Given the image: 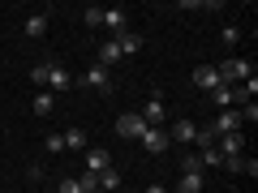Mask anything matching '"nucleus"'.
<instances>
[{
    "mask_svg": "<svg viewBox=\"0 0 258 193\" xmlns=\"http://www.w3.org/2000/svg\"><path fill=\"white\" fill-rule=\"evenodd\" d=\"M142 129H147V125H142V116H138V112H125V116H116V133H120L125 142H138V133H142Z\"/></svg>",
    "mask_w": 258,
    "mask_h": 193,
    "instance_id": "obj_8",
    "label": "nucleus"
},
{
    "mask_svg": "<svg viewBox=\"0 0 258 193\" xmlns=\"http://www.w3.org/2000/svg\"><path fill=\"white\" fill-rule=\"evenodd\" d=\"M241 129H245V120H241L237 108L215 112V120H211V133H215V138H224V133H241Z\"/></svg>",
    "mask_w": 258,
    "mask_h": 193,
    "instance_id": "obj_3",
    "label": "nucleus"
},
{
    "mask_svg": "<svg viewBox=\"0 0 258 193\" xmlns=\"http://www.w3.org/2000/svg\"><path fill=\"white\" fill-rule=\"evenodd\" d=\"M95 189H99V193H116L120 189V172H116V167L99 172V176H95Z\"/></svg>",
    "mask_w": 258,
    "mask_h": 193,
    "instance_id": "obj_15",
    "label": "nucleus"
},
{
    "mask_svg": "<svg viewBox=\"0 0 258 193\" xmlns=\"http://www.w3.org/2000/svg\"><path fill=\"white\" fill-rule=\"evenodd\" d=\"M112 167V159H108V150H86V172L91 176H99V172H108Z\"/></svg>",
    "mask_w": 258,
    "mask_h": 193,
    "instance_id": "obj_13",
    "label": "nucleus"
},
{
    "mask_svg": "<svg viewBox=\"0 0 258 193\" xmlns=\"http://www.w3.org/2000/svg\"><path fill=\"white\" fill-rule=\"evenodd\" d=\"M116 47H120V56L142 52V35H138V30H125V35H116Z\"/></svg>",
    "mask_w": 258,
    "mask_h": 193,
    "instance_id": "obj_14",
    "label": "nucleus"
},
{
    "mask_svg": "<svg viewBox=\"0 0 258 193\" xmlns=\"http://www.w3.org/2000/svg\"><path fill=\"white\" fill-rule=\"evenodd\" d=\"M78 86H91V90H99V94H112V73L103 69V64H91V69L82 73V82H78Z\"/></svg>",
    "mask_w": 258,
    "mask_h": 193,
    "instance_id": "obj_4",
    "label": "nucleus"
},
{
    "mask_svg": "<svg viewBox=\"0 0 258 193\" xmlns=\"http://www.w3.org/2000/svg\"><path fill=\"white\" fill-rule=\"evenodd\" d=\"M211 103L220 112H228V108H237V90H232V86H220V90H211Z\"/></svg>",
    "mask_w": 258,
    "mask_h": 193,
    "instance_id": "obj_16",
    "label": "nucleus"
},
{
    "mask_svg": "<svg viewBox=\"0 0 258 193\" xmlns=\"http://www.w3.org/2000/svg\"><path fill=\"white\" fill-rule=\"evenodd\" d=\"M60 142H64V150H82L86 146V133H82V129H64Z\"/></svg>",
    "mask_w": 258,
    "mask_h": 193,
    "instance_id": "obj_18",
    "label": "nucleus"
},
{
    "mask_svg": "<svg viewBox=\"0 0 258 193\" xmlns=\"http://www.w3.org/2000/svg\"><path fill=\"white\" fill-rule=\"evenodd\" d=\"M194 138H198V125H194V120H176L172 125V133H168V142H176V146H194Z\"/></svg>",
    "mask_w": 258,
    "mask_h": 193,
    "instance_id": "obj_9",
    "label": "nucleus"
},
{
    "mask_svg": "<svg viewBox=\"0 0 258 193\" xmlns=\"http://www.w3.org/2000/svg\"><path fill=\"white\" fill-rule=\"evenodd\" d=\"M138 116H142V125L159 129V125H164V120H168V108H164V94H151V99H147V108H142Z\"/></svg>",
    "mask_w": 258,
    "mask_h": 193,
    "instance_id": "obj_5",
    "label": "nucleus"
},
{
    "mask_svg": "<svg viewBox=\"0 0 258 193\" xmlns=\"http://www.w3.org/2000/svg\"><path fill=\"white\" fill-rule=\"evenodd\" d=\"M181 172H203V163H198L194 150H185V155H181Z\"/></svg>",
    "mask_w": 258,
    "mask_h": 193,
    "instance_id": "obj_23",
    "label": "nucleus"
},
{
    "mask_svg": "<svg viewBox=\"0 0 258 193\" xmlns=\"http://www.w3.org/2000/svg\"><path fill=\"white\" fill-rule=\"evenodd\" d=\"M43 150H47V155H60V150H64V142H60V133H52V138L43 142Z\"/></svg>",
    "mask_w": 258,
    "mask_h": 193,
    "instance_id": "obj_25",
    "label": "nucleus"
},
{
    "mask_svg": "<svg viewBox=\"0 0 258 193\" xmlns=\"http://www.w3.org/2000/svg\"><path fill=\"white\" fill-rule=\"evenodd\" d=\"M82 22H86V26H103V9H99V5L82 9Z\"/></svg>",
    "mask_w": 258,
    "mask_h": 193,
    "instance_id": "obj_22",
    "label": "nucleus"
},
{
    "mask_svg": "<svg viewBox=\"0 0 258 193\" xmlns=\"http://www.w3.org/2000/svg\"><path fill=\"white\" fill-rule=\"evenodd\" d=\"M194 155H198V163H203V167H224V155H220V150H194Z\"/></svg>",
    "mask_w": 258,
    "mask_h": 193,
    "instance_id": "obj_20",
    "label": "nucleus"
},
{
    "mask_svg": "<svg viewBox=\"0 0 258 193\" xmlns=\"http://www.w3.org/2000/svg\"><path fill=\"white\" fill-rule=\"evenodd\" d=\"M78 86V77L64 69V64H52L47 60V77H43V90H74Z\"/></svg>",
    "mask_w": 258,
    "mask_h": 193,
    "instance_id": "obj_1",
    "label": "nucleus"
},
{
    "mask_svg": "<svg viewBox=\"0 0 258 193\" xmlns=\"http://www.w3.org/2000/svg\"><path fill=\"white\" fill-rule=\"evenodd\" d=\"M215 150H220L224 159H237L241 150H245V133H224V138H215Z\"/></svg>",
    "mask_w": 258,
    "mask_h": 193,
    "instance_id": "obj_10",
    "label": "nucleus"
},
{
    "mask_svg": "<svg viewBox=\"0 0 258 193\" xmlns=\"http://www.w3.org/2000/svg\"><path fill=\"white\" fill-rule=\"evenodd\" d=\"M147 193H168V189H164V184H147Z\"/></svg>",
    "mask_w": 258,
    "mask_h": 193,
    "instance_id": "obj_26",
    "label": "nucleus"
},
{
    "mask_svg": "<svg viewBox=\"0 0 258 193\" xmlns=\"http://www.w3.org/2000/svg\"><path fill=\"white\" fill-rule=\"evenodd\" d=\"M237 43H241V26L228 22V26H224V47H237Z\"/></svg>",
    "mask_w": 258,
    "mask_h": 193,
    "instance_id": "obj_24",
    "label": "nucleus"
},
{
    "mask_svg": "<svg viewBox=\"0 0 258 193\" xmlns=\"http://www.w3.org/2000/svg\"><path fill=\"white\" fill-rule=\"evenodd\" d=\"M43 30H47V13H30V18H26V35L39 39Z\"/></svg>",
    "mask_w": 258,
    "mask_h": 193,
    "instance_id": "obj_19",
    "label": "nucleus"
},
{
    "mask_svg": "<svg viewBox=\"0 0 258 193\" xmlns=\"http://www.w3.org/2000/svg\"><path fill=\"white\" fill-rule=\"evenodd\" d=\"M138 142H142L147 155H164V150H168V133H164V129H151V125L138 133Z\"/></svg>",
    "mask_w": 258,
    "mask_h": 193,
    "instance_id": "obj_7",
    "label": "nucleus"
},
{
    "mask_svg": "<svg viewBox=\"0 0 258 193\" xmlns=\"http://www.w3.org/2000/svg\"><path fill=\"white\" fill-rule=\"evenodd\" d=\"M176 193H203V172H181Z\"/></svg>",
    "mask_w": 258,
    "mask_h": 193,
    "instance_id": "obj_17",
    "label": "nucleus"
},
{
    "mask_svg": "<svg viewBox=\"0 0 258 193\" xmlns=\"http://www.w3.org/2000/svg\"><path fill=\"white\" fill-rule=\"evenodd\" d=\"M194 86H198V90H220L224 86V77H220V69H215V64H198V69H194Z\"/></svg>",
    "mask_w": 258,
    "mask_h": 193,
    "instance_id": "obj_6",
    "label": "nucleus"
},
{
    "mask_svg": "<svg viewBox=\"0 0 258 193\" xmlns=\"http://www.w3.org/2000/svg\"><path fill=\"white\" fill-rule=\"evenodd\" d=\"M52 108H56L52 90H39V94H35V112H39V116H52Z\"/></svg>",
    "mask_w": 258,
    "mask_h": 193,
    "instance_id": "obj_21",
    "label": "nucleus"
},
{
    "mask_svg": "<svg viewBox=\"0 0 258 193\" xmlns=\"http://www.w3.org/2000/svg\"><path fill=\"white\" fill-rule=\"evenodd\" d=\"M215 69H220L224 86H228V82H249V77H254V64H249V60H237V56L224 60V64H215Z\"/></svg>",
    "mask_w": 258,
    "mask_h": 193,
    "instance_id": "obj_2",
    "label": "nucleus"
},
{
    "mask_svg": "<svg viewBox=\"0 0 258 193\" xmlns=\"http://www.w3.org/2000/svg\"><path fill=\"white\" fill-rule=\"evenodd\" d=\"M103 26L112 30V39H116V35H125V30H129V18H125V9H103Z\"/></svg>",
    "mask_w": 258,
    "mask_h": 193,
    "instance_id": "obj_12",
    "label": "nucleus"
},
{
    "mask_svg": "<svg viewBox=\"0 0 258 193\" xmlns=\"http://www.w3.org/2000/svg\"><path fill=\"white\" fill-rule=\"evenodd\" d=\"M120 60H125V56H120L116 39H108V43L99 47V56H95V64H103V69H108V73H112V64H120Z\"/></svg>",
    "mask_w": 258,
    "mask_h": 193,
    "instance_id": "obj_11",
    "label": "nucleus"
}]
</instances>
